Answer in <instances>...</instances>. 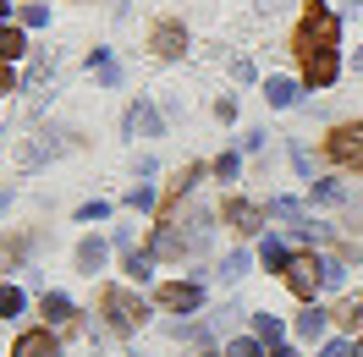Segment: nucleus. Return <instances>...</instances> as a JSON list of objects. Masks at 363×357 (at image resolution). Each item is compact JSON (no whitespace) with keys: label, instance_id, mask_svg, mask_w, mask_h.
Listing matches in <instances>:
<instances>
[{"label":"nucleus","instance_id":"9b49d317","mask_svg":"<svg viewBox=\"0 0 363 357\" xmlns=\"http://www.w3.org/2000/svg\"><path fill=\"white\" fill-rule=\"evenodd\" d=\"M155 253H160V259H177V253H182V237L171 231V225H160V237H155Z\"/></svg>","mask_w":363,"mask_h":357},{"label":"nucleus","instance_id":"aec40b11","mask_svg":"<svg viewBox=\"0 0 363 357\" xmlns=\"http://www.w3.org/2000/svg\"><path fill=\"white\" fill-rule=\"evenodd\" d=\"M292 83H286V77H275V83H270V105H292Z\"/></svg>","mask_w":363,"mask_h":357},{"label":"nucleus","instance_id":"393cba45","mask_svg":"<svg viewBox=\"0 0 363 357\" xmlns=\"http://www.w3.org/2000/svg\"><path fill=\"white\" fill-rule=\"evenodd\" d=\"M17 253H23V247H17V242H11V247L0 242V264H11V259H17Z\"/></svg>","mask_w":363,"mask_h":357},{"label":"nucleus","instance_id":"4be33fe9","mask_svg":"<svg viewBox=\"0 0 363 357\" xmlns=\"http://www.w3.org/2000/svg\"><path fill=\"white\" fill-rule=\"evenodd\" d=\"M17 89V72H11V61H0V94Z\"/></svg>","mask_w":363,"mask_h":357},{"label":"nucleus","instance_id":"f03ea898","mask_svg":"<svg viewBox=\"0 0 363 357\" xmlns=\"http://www.w3.org/2000/svg\"><path fill=\"white\" fill-rule=\"evenodd\" d=\"M99 308H105V319H111L116 330H138V324H143V302H138L133 291H121V286L99 291Z\"/></svg>","mask_w":363,"mask_h":357},{"label":"nucleus","instance_id":"a878e982","mask_svg":"<svg viewBox=\"0 0 363 357\" xmlns=\"http://www.w3.org/2000/svg\"><path fill=\"white\" fill-rule=\"evenodd\" d=\"M270 357H297V352H270Z\"/></svg>","mask_w":363,"mask_h":357},{"label":"nucleus","instance_id":"39448f33","mask_svg":"<svg viewBox=\"0 0 363 357\" xmlns=\"http://www.w3.org/2000/svg\"><path fill=\"white\" fill-rule=\"evenodd\" d=\"M11 357H61V346H55L50 330H23L17 346H11Z\"/></svg>","mask_w":363,"mask_h":357},{"label":"nucleus","instance_id":"bb28decb","mask_svg":"<svg viewBox=\"0 0 363 357\" xmlns=\"http://www.w3.org/2000/svg\"><path fill=\"white\" fill-rule=\"evenodd\" d=\"M0 11H6V6H0Z\"/></svg>","mask_w":363,"mask_h":357},{"label":"nucleus","instance_id":"a211bd4d","mask_svg":"<svg viewBox=\"0 0 363 357\" xmlns=\"http://www.w3.org/2000/svg\"><path fill=\"white\" fill-rule=\"evenodd\" d=\"M127 275H133V280H149V253H127Z\"/></svg>","mask_w":363,"mask_h":357},{"label":"nucleus","instance_id":"20e7f679","mask_svg":"<svg viewBox=\"0 0 363 357\" xmlns=\"http://www.w3.org/2000/svg\"><path fill=\"white\" fill-rule=\"evenodd\" d=\"M286 286H292L297 297H314V291L325 286V259H292V264H286Z\"/></svg>","mask_w":363,"mask_h":357},{"label":"nucleus","instance_id":"6e6552de","mask_svg":"<svg viewBox=\"0 0 363 357\" xmlns=\"http://www.w3.org/2000/svg\"><path fill=\"white\" fill-rule=\"evenodd\" d=\"M149 45H155V55H160V61H171V55H182V45H187V33H182L177 23H160Z\"/></svg>","mask_w":363,"mask_h":357},{"label":"nucleus","instance_id":"5701e85b","mask_svg":"<svg viewBox=\"0 0 363 357\" xmlns=\"http://www.w3.org/2000/svg\"><path fill=\"white\" fill-rule=\"evenodd\" d=\"M314 198H325V203H336V198H341V187H336V181H319V187H314Z\"/></svg>","mask_w":363,"mask_h":357},{"label":"nucleus","instance_id":"f257e3e1","mask_svg":"<svg viewBox=\"0 0 363 357\" xmlns=\"http://www.w3.org/2000/svg\"><path fill=\"white\" fill-rule=\"evenodd\" d=\"M319 50H336V17L325 0H308L303 28H297V55H319Z\"/></svg>","mask_w":363,"mask_h":357},{"label":"nucleus","instance_id":"2eb2a0df","mask_svg":"<svg viewBox=\"0 0 363 357\" xmlns=\"http://www.w3.org/2000/svg\"><path fill=\"white\" fill-rule=\"evenodd\" d=\"M17 308H23V291H17V286H0V313L11 319Z\"/></svg>","mask_w":363,"mask_h":357},{"label":"nucleus","instance_id":"f8f14e48","mask_svg":"<svg viewBox=\"0 0 363 357\" xmlns=\"http://www.w3.org/2000/svg\"><path fill=\"white\" fill-rule=\"evenodd\" d=\"M297 335H303V341H314V335H325V313H319V308H308L303 319H297Z\"/></svg>","mask_w":363,"mask_h":357},{"label":"nucleus","instance_id":"4468645a","mask_svg":"<svg viewBox=\"0 0 363 357\" xmlns=\"http://www.w3.org/2000/svg\"><path fill=\"white\" fill-rule=\"evenodd\" d=\"M11 55H23V33L17 28H0V61H11Z\"/></svg>","mask_w":363,"mask_h":357},{"label":"nucleus","instance_id":"6ab92c4d","mask_svg":"<svg viewBox=\"0 0 363 357\" xmlns=\"http://www.w3.org/2000/svg\"><path fill=\"white\" fill-rule=\"evenodd\" d=\"M220 275H226V280H237V275H248V253H231L226 264H220Z\"/></svg>","mask_w":363,"mask_h":357},{"label":"nucleus","instance_id":"f3484780","mask_svg":"<svg viewBox=\"0 0 363 357\" xmlns=\"http://www.w3.org/2000/svg\"><path fill=\"white\" fill-rule=\"evenodd\" d=\"M259 253H264V264H292V259H286V242H275V237L259 247Z\"/></svg>","mask_w":363,"mask_h":357},{"label":"nucleus","instance_id":"1a4fd4ad","mask_svg":"<svg viewBox=\"0 0 363 357\" xmlns=\"http://www.w3.org/2000/svg\"><path fill=\"white\" fill-rule=\"evenodd\" d=\"M39 313H45V324H67V319H72L77 308H72V302L61 297V291H45V302H39Z\"/></svg>","mask_w":363,"mask_h":357},{"label":"nucleus","instance_id":"0eeeda50","mask_svg":"<svg viewBox=\"0 0 363 357\" xmlns=\"http://www.w3.org/2000/svg\"><path fill=\"white\" fill-rule=\"evenodd\" d=\"M155 302H160V308H171V313H193V308H199V302H204V291H199V286H182V280H177V286H160V297H155Z\"/></svg>","mask_w":363,"mask_h":357},{"label":"nucleus","instance_id":"ddd939ff","mask_svg":"<svg viewBox=\"0 0 363 357\" xmlns=\"http://www.w3.org/2000/svg\"><path fill=\"white\" fill-rule=\"evenodd\" d=\"M270 220H292V225H303V203H292V198H275V203H270Z\"/></svg>","mask_w":363,"mask_h":357},{"label":"nucleus","instance_id":"412c9836","mask_svg":"<svg viewBox=\"0 0 363 357\" xmlns=\"http://www.w3.org/2000/svg\"><path fill=\"white\" fill-rule=\"evenodd\" d=\"M226 357H264V352H259V341H231Z\"/></svg>","mask_w":363,"mask_h":357},{"label":"nucleus","instance_id":"b1692460","mask_svg":"<svg viewBox=\"0 0 363 357\" xmlns=\"http://www.w3.org/2000/svg\"><path fill=\"white\" fill-rule=\"evenodd\" d=\"M319 357H352V346H347V341H330V346H325Z\"/></svg>","mask_w":363,"mask_h":357},{"label":"nucleus","instance_id":"dca6fc26","mask_svg":"<svg viewBox=\"0 0 363 357\" xmlns=\"http://www.w3.org/2000/svg\"><path fill=\"white\" fill-rule=\"evenodd\" d=\"M253 330L264 335V341H281V319H270V313H259V319H253Z\"/></svg>","mask_w":363,"mask_h":357},{"label":"nucleus","instance_id":"9d476101","mask_svg":"<svg viewBox=\"0 0 363 357\" xmlns=\"http://www.w3.org/2000/svg\"><path fill=\"white\" fill-rule=\"evenodd\" d=\"M99 264H105V242H83L77 247V269H83V275H94Z\"/></svg>","mask_w":363,"mask_h":357},{"label":"nucleus","instance_id":"7ed1b4c3","mask_svg":"<svg viewBox=\"0 0 363 357\" xmlns=\"http://www.w3.org/2000/svg\"><path fill=\"white\" fill-rule=\"evenodd\" d=\"M325 154L336 165H363V127H336L325 137Z\"/></svg>","mask_w":363,"mask_h":357},{"label":"nucleus","instance_id":"423d86ee","mask_svg":"<svg viewBox=\"0 0 363 357\" xmlns=\"http://www.w3.org/2000/svg\"><path fill=\"white\" fill-rule=\"evenodd\" d=\"M226 220H231V231L253 237V231L264 225V209H259V203H248V198H231V203H226Z\"/></svg>","mask_w":363,"mask_h":357}]
</instances>
